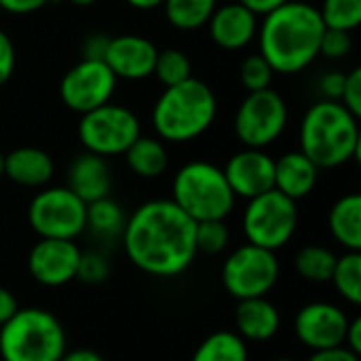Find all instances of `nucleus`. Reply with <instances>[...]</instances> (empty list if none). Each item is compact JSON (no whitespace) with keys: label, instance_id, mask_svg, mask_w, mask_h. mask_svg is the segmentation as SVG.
I'll use <instances>...</instances> for the list:
<instances>
[{"label":"nucleus","instance_id":"nucleus-3","mask_svg":"<svg viewBox=\"0 0 361 361\" xmlns=\"http://www.w3.org/2000/svg\"><path fill=\"white\" fill-rule=\"evenodd\" d=\"M360 118L341 102L319 99L302 116L300 152L317 169H336L360 154Z\"/></svg>","mask_w":361,"mask_h":361},{"label":"nucleus","instance_id":"nucleus-45","mask_svg":"<svg viewBox=\"0 0 361 361\" xmlns=\"http://www.w3.org/2000/svg\"><path fill=\"white\" fill-rule=\"evenodd\" d=\"M163 2L165 0H127V4L137 8V11H152V8L163 6Z\"/></svg>","mask_w":361,"mask_h":361},{"label":"nucleus","instance_id":"nucleus-44","mask_svg":"<svg viewBox=\"0 0 361 361\" xmlns=\"http://www.w3.org/2000/svg\"><path fill=\"white\" fill-rule=\"evenodd\" d=\"M59 361H106L97 351L91 349H74V351H66Z\"/></svg>","mask_w":361,"mask_h":361},{"label":"nucleus","instance_id":"nucleus-20","mask_svg":"<svg viewBox=\"0 0 361 361\" xmlns=\"http://www.w3.org/2000/svg\"><path fill=\"white\" fill-rule=\"evenodd\" d=\"M55 163L51 154L36 146H19L4 154V176L25 188H42L51 182Z\"/></svg>","mask_w":361,"mask_h":361},{"label":"nucleus","instance_id":"nucleus-36","mask_svg":"<svg viewBox=\"0 0 361 361\" xmlns=\"http://www.w3.org/2000/svg\"><path fill=\"white\" fill-rule=\"evenodd\" d=\"M15 61H17V55H15V44L11 40V36L0 30V87L6 85L15 72Z\"/></svg>","mask_w":361,"mask_h":361},{"label":"nucleus","instance_id":"nucleus-37","mask_svg":"<svg viewBox=\"0 0 361 361\" xmlns=\"http://www.w3.org/2000/svg\"><path fill=\"white\" fill-rule=\"evenodd\" d=\"M345 76L343 72H328L319 78V91L324 95V99H332V102H341L343 89H345Z\"/></svg>","mask_w":361,"mask_h":361},{"label":"nucleus","instance_id":"nucleus-35","mask_svg":"<svg viewBox=\"0 0 361 361\" xmlns=\"http://www.w3.org/2000/svg\"><path fill=\"white\" fill-rule=\"evenodd\" d=\"M341 104L353 114L361 116V68H353L347 76H345V89L341 95Z\"/></svg>","mask_w":361,"mask_h":361},{"label":"nucleus","instance_id":"nucleus-9","mask_svg":"<svg viewBox=\"0 0 361 361\" xmlns=\"http://www.w3.org/2000/svg\"><path fill=\"white\" fill-rule=\"evenodd\" d=\"M27 222L40 239L74 241L87 228V203L68 186H49L30 201Z\"/></svg>","mask_w":361,"mask_h":361},{"label":"nucleus","instance_id":"nucleus-30","mask_svg":"<svg viewBox=\"0 0 361 361\" xmlns=\"http://www.w3.org/2000/svg\"><path fill=\"white\" fill-rule=\"evenodd\" d=\"M317 11L330 30L353 32L361 25V0H324Z\"/></svg>","mask_w":361,"mask_h":361},{"label":"nucleus","instance_id":"nucleus-28","mask_svg":"<svg viewBox=\"0 0 361 361\" xmlns=\"http://www.w3.org/2000/svg\"><path fill=\"white\" fill-rule=\"evenodd\" d=\"M330 281L347 302L353 307L361 305V252H345L343 256H336Z\"/></svg>","mask_w":361,"mask_h":361},{"label":"nucleus","instance_id":"nucleus-1","mask_svg":"<svg viewBox=\"0 0 361 361\" xmlns=\"http://www.w3.org/2000/svg\"><path fill=\"white\" fill-rule=\"evenodd\" d=\"M127 258L152 277H178L197 258L195 220L171 199L142 203L121 233Z\"/></svg>","mask_w":361,"mask_h":361},{"label":"nucleus","instance_id":"nucleus-22","mask_svg":"<svg viewBox=\"0 0 361 361\" xmlns=\"http://www.w3.org/2000/svg\"><path fill=\"white\" fill-rule=\"evenodd\" d=\"M328 226L347 252H361V197L357 192L345 195L332 205Z\"/></svg>","mask_w":361,"mask_h":361},{"label":"nucleus","instance_id":"nucleus-46","mask_svg":"<svg viewBox=\"0 0 361 361\" xmlns=\"http://www.w3.org/2000/svg\"><path fill=\"white\" fill-rule=\"evenodd\" d=\"M74 6H91V4H95L97 0H70Z\"/></svg>","mask_w":361,"mask_h":361},{"label":"nucleus","instance_id":"nucleus-42","mask_svg":"<svg viewBox=\"0 0 361 361\" xmlns=\"http://www.w3.org/2000/svg\"><path fill=\"white\" fill-rule=\"evenodd\" d=\"M345 347L351 349L353 353L361 355V319L360 317H353L349 322V328H347V336H345Z\"/></svg>","mask_w":361,"mask_h":361},{"label":"nucleus","instance_id":"nucleus-14","mask_svg":"<svg viewBox=\"0 0 361 361\" xmlns=\"http://www.w3.org/2000/svg\"><path fill=\"white\" fill-rule=\"evenodd\" d=\"M80 247L70 239H38L30 250L27 271L44 288H61L76 279Z\"/></svg>","mask_w":361,"mask_h":361},{"label":"nucleus","instance_id":"nucleus-38","mask_svg":"<svg viewBox=\"0 0 361 361\" xmlns=\"http://www.w3.org/2000/svg\"><path fill=\"white\" fill-rule=\"evenodd\" d=\"M108 36L95 32V34H89L85 40H82V59H102L104 61V53H106V47H108Z\"/></svg>","mask_w":361,"mask_h":361},{"label":"nucleus","instance_id":"nucleus-6","mask_svg":"<svg viewBox=\"0 0 361 361\" xmlns=\"http://www.w3.org/2000/svg\"><path fill=\"white\" fill-rule=\"evenodd\" d=\"M171 201L195 222L226 220L235 209L233 195L222 167L209 161L182 165L171 184Z\"/></svg>","mask_w":361,"mask_h":361},{"label":"nucleus","instance_id":"nucleus-11","mask_svg":"<svg viewBox=\"0 0 361 361\" xmlns=\"http://www.w3.org/2000/svg\"><path fill=\"white\" fill-rule=\"evenodd\" d=\"M279 260L275 252L245 243L228 254L222 264V283L226 292L237 298L267 296L279 281Z\"/></svg>","mask_w":361,"mask_h":361},{"label":"nucleus","instance_id":"nucleus-5","mask_svg":"<svg viewBox=\"0 0 361 361\" xmlns=\"http://www.w3.org/2000/svg\"><path fill=\"white\" fill-rule=\"evenodd\" d=\"M66 330L44 309L27 307L0 326L2 361H59L66 353Z\"/></svg>","mask_w":361,"mask_h":361},{"label":"nucleus","instance_id":"nucleus-48","mask_svg":"<svg viewBox=\"0 0 361 361\" xmlns=\"http://www.w3.org/2000/svg\"><path fill=\"white\" fill-rule=\"evenodd\" d=\"M273 361H294V360H288V357H279V360H273Z\"/></svg>","mask_w":361,"mask_h":361},{"label":"nucleus","instance_id":"nucleus-15","mask_svg":"<svg viewBox=\"0 0 361 361\" xmlns=\"http://www.w3.org/2000/svg\"><path fill=\"white\" fill-rule=\"evenodd\" d=\"M235 197L254 199L275 188V159L258 148H243L222 167Z\"/></svg>","mask_w":361,"mask_h":361},{"label":"nucleus","instance_id":"nucleus-18","mask_svg":"<svg viewBox=\"0 0 361 361\" xmlns=\"http://www.w3.org/2000/svg\"><path fill=\"white\" fill-rule=\"evenodd\" d=\"M66 186L87 205L108 197L112 188V173L108 161L93 152L78 154L68 167Z\"/></svg>","mask_w":361,"mask_h":361},{"label":"nucleus","instance_id":"nucleus-12","mask_svg":"<svg viewBox=\"0 0 361 361\" xmlns=\"http://www.w3.org/2000/svg\"><path fill=\"white\" fill-rule=\"evenodd\" d=\"M118 78L102 59H80L59 82V97L66 108L85 114L108 104L116 91Z\"/></svg>","mask_w":361,"mask_h":361},{"label":"nucleus","instance_id":"nucleus-40","mask_svg":"<svg viewBox=\"0 0 361 361\" xmlns=\"http://www.w3.org/2000/svg\"><path fill=\"white\" fill-rule=\"evenodd\" d=\"M307 361H360V355L353 353L351 349H347L345 345H341V347H332V349L313 351Z\"/></svg>","mask_w":361,"mask_h":361},{"label":"nucleus","instance_id":"nucleus-17","mask_svg":"<svg viewBox=\"0 0 361 361\" xmlns=\"http://www.w3.org/2000/svg\"><path fill=\"white\" fill-rule=\"evenodd\" d=\"M258 15L237 0L224 6H216L214 15L207 21L212 40L224 51L245 49L258 36Z\"/></svg>","mask_w":361,"mask_h":361},{"label":"nucleus","instance_id":"nucleus-10","mask_svg":"<svg viewBox=\"0 0 361 361\" xmlns=\"http://www.w3.org/2000/svg\"><path fill=\"white\" fill-rule=\"evenodd\" d=\"M235 135L245 148L264 150L277 142L288 127V104L273 91H252L235 112Z\"/></svg>","mask_w":361,"mask_h":361},{"label":"nucleus","instance_id":"nucleus-27","mask_svg":"<svg viewBox=\"0 0 361 361\" xmlns=\"http://www.w3.org/2000/svg\"><path fill=\"white\" fill-rule=\"evenodd\" d=\"M125 222L127 218L123 207L110 197L97 199L87 205V228H91L97 237H118L125 228Z\"/></svg>","mask_w":361,"mask_h":361},{"label":"nucleus","instance_id":"nucleus-13","mask_svg":"<svg viewBox=\"0 0 361 361\" xmlns=\"http://www.w3.org/2000/svg\"><path fill=\"white\" fill-rule=\"evenodd\" d=\"M349 315L332 302H309L294 319V334L311 351L345 345Z\"/></svg>","mask_w":361,"mask_h":361},{"label":"nucleus","instance_id":"nucleus-41","mask_svg":"<svg viewBox=\"0 0 361 361\" xmlns=\"http://www.w3.org/2000/svg\"><path fill=\"white\" fill-rule=\"evenodd\" d=\"M17 309H19V305H17V298L13 296V292L0 286V326L6 324L17 313Z\"/></svg>","mask_w":361,"mask_h":361},{"label":"nucleus","instance_id":"nucleus-33","mask_svg":"<svg viewBox=\"0 0 361 361\" xmlns=\"http://www.w3.org/2000/svg\"><path fill=\"white\" fill-rule=\"evenodd\" d=\"M110 275V267L108 260L97 254V252H82L80 254V262H78V271H76V279L87 283V286H97L104 283Z\"/></svg>","mask_w":361,"mask_h":361},{"label":"nucleus","instance_id":"nucleus-47","mask_svg":"<svg viewBox=\"0 0 361 361\" xmlns=\"http://www.w3.org/2000/svg\"><path fill=\"white\" fill-rule=\"evenodd\" d=\"M4 176V152L0 150V178Z\"/></svg>","mask_w":361,"mask_h":361},{"label":"nucleus","instance_id":"nucleus-29","mask_svg":"<svg viewBox=\"0 0 361 361\" xmlns=\"http://www.w3.org/2000/svg\"><path fill=\"white\" fill-rule=\"evenodd\" d=\"M152 74L159 78V82L163 87H173V85H180L192 76V66H190V59L184 51L163 49L157 53Z\"/></svg>","mask_w":361,"mask_h":361},{"label":"nucleus","instance_id":"nucleus-32","mask_svg":"<svg viewBox=\"0 0 361 361\" xmlns=\"http://www.w3.org/2000/svg\"><path fill=\"white\" fill-rule=\"evenodd\" d=\"M273 76H275V70L271 68V63H269L260 53L247 55V57L241 61L239 80H241V85L247 89V93H252V91H262V89H271Z\"/></svg>","mask_w":361,"mask_h":361},{"label":"nucleus","instance_id":"nucleus-2","mask_svg":"<svg viewBox=\"0 0 361 361\" xmlns=\"http://www.w3.org/2000/svg\"><path fill=\"white\" fill-rule=\"evenodd\" d=\"M326 32L317 6L302 0H288L258 23L260 55L275 74H296L319 57V42Z\"/></svg>","mask_w":361,"mask_h":361},{"label":"nucleus","instance_id":"nucleus-34","mask_svg":"<svg viewBox=\"0 0 361 361\" xmlns=\"http://www.w3.org/2000/svg\"><path fill=\"white\" fill-rule=\"evenodd\" d=\"M353 51V38L351 32H343V30H330L326 27L322 42H319V55L328 57V59H343Z\"/></svg>","mask_w":361,"mask_h":361},{"label":"nucleus","instance_id":"nucleus-16","mask_svg":"<svg viewBox=\"0 0 361 361\" xmlns=\"http://www.w3.org/2000/svg\"><path fill=\"white\" fill-rule=\"evenodd\" d=\"M159 49L152 40L137 34H123L108 40L104 61L116 78L142 80L152 76Z\"/></svg>","mask_w":361,"mask_h":361},{"label":"nucleus","instance_id":"nucleus-21","mask_svg":"<svg viewBox=\"0 0 361 361\" xmlns=\"http://www.w3.org/2000/svg\"><path fill=\"white\" fill-rule=\"evenodd\" d=\"M319 178L317 165L300 150L281 154L275 161V190L292 201H300L313 192Z\"/></svg>","mask_w":361,"mask_h":361},{"label":"nucleus","instance_id":"nucleus-7","mask_svg":"<svg viewBox=\"0 0 361 361\" xmlns=\"http://www.w3.org/2000/svg\"><path fill=\"white\" fill-rule=\"evenodd\" d=\"M241 226L247 243L277 252L290 243L298 228V205L279 190L271 188L254 199H247Z\"/></svg>","mask_w":361,"mask_h":361},{"label":"nucleus","instance_id":"nucleus-8","mask_svg":"<svg viewBox=\"0 0 361 361\" xmlns=\"http://www.w3.org/2000/svg\"><path fill=\"white\" fill-rule=\"evenodd\" d=\"M140 135V118L129 108L112 102L80 114L78 121V140L82 148L104 159L125 154Z\"/></svg>","mask_w":361,"mask_h":361},{"label":"nucleus","instance_id":"nucleus-25","mask_svg":"<svg viewBox=\"0 0 361 361\" xmlns=\"http://www.w3.org/2000/svg\"><path fill=\"white\" fill-rule=\"evenodd\" d=\"M218 0H165L163 11L167 21L182 32H192L207 25Z\"/></svg>","mask_w":361,"mask_h":361},{"label":"nucleus","instance_id":"nucleus-39","mask_svg":"<svg viewBox=\"0 0 361 361\" xmlns=\"http://www.w3.org/2000/svg\"><path fill=\"white\" fill-rule=\"evenodd\" d=\"M51 0H0V8L11 15H30L44 8Z\"/></svg>","mask_w":361,"mask_h":361},{"label":"nucleus","instance_id":"nucleus-4","mask_svg":"<svg viewBox=\"0 0 361 361\" xmlns=\"http://www.w3.org/2000/svg\"><path fill=\"white\" fill-rule=\"evenodd\" d=\"M218 99L212 87L195 76L165 87L152 108V127L159 140L186 144L201 137L216 121Z\"/></svg>","mask_w":361,"mask_h":361},{"label":"nucleus","instance_id":"nucleus-24","mask_svg":"<svg viewBox=\"0 0 361 361\" xmlns=\"http://www.w3.org/2000/svg\"><path fill=\"white\" fill-rule=\"evenodd\" d=\"M190 361H250L247 343L237 332L218 330L197 347Z\"/></svg>","mask_w":361,"mask_h":361},{"label":"nucleus","instance_id":"nucleus-43","mask_svg":"<svg viewBox=\"0 0 361 361\" xmlns=\"http://www.w3.org/2000/svg\"><path fill=\"white\" fill-rule=\"evenodd\" d=\"M237 2L243 4L245 8H250L252 13H256L258 17H262V15L271 13L273 8L281 6V4L288 2V0H237Z\"/></svg>","mask_w":361,"mask_h":361},{"label":"nucleus","instance_id":"nucleus-26","mask_svg":"<svg viewBox=\"0 0 361 361\" xmlns=\"http://www.w3.org/2000/svg\"><path fill=\"white\" fill-rule=\"evenodd\" d=\"M336 264V254L324 245H305L294 258L296 273L311 283H328Z\"/></svg>","mask_w":361,"mask_h":361},{"label":"nucleus","instance_id":"nucleus-19","mask_svg":"<svg viewBox=\"0 0 361 361\" xmlns=\"http://www.w3.org/2000/svg\"><path fill=\"white\" fill-rule=\"evenodd\" d=\"M237 302L239 305L235 309V328L245 343H267L279 332V309L267 296L245 298Z\"/></svg>","mask_w":361,"mask_h":361},{"label":"nucleus","instance_id":"nucleus-31","mask_svg":"<svg viewBox=\"0 0 361 361\" xmlns=\"http://www.w3.org/2000/svg\"><path fill=\"white\" fill-rule=\"evenodd\" d=\"M231 231L224 220H203L195 222V247L197 254L216 256L228 247Z\"/></svg>","mask_w":361,"mask_h":361},{"label":"nucleus","instance_id":"nucleus-23","mask_svg":"<svg viewBox=\"0 0 361 361\" xmlns=\"http://www.w3.org/2000/svg\"><path fill=\"white\" fill-rule=\"evenodd\" d=\"M125 159H127L129 169L135 176L146 178V180L159 178L161 173H165V169L169 165V157L163 146V140L148 137V135H140L125 150Z\"/></svg>","mask_w":361,"mask_h":361}]
</instances>
